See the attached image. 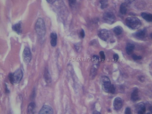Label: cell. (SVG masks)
I'll use <instances>...</instances> for the list:
<instances>
[{
  "mask_svg": "<svg viewBox=\"0 0 152 114\" xmlns=\"http://www.w3.org/2000/svg\"><path fill=\"white\" fill-rule=\"evenodd\" d=\"M35 29L38 35L40 37H43L46 32V28L43 20L41 18H39L36 22Z\"/></svg>",
  "mask_w": 152,
  "mask_h": 114,
  "instance_id": "obj_1",
  "label": "cell"
},
{
  "mask_svg": "<svg viewBox=\"0 0 152 114\" xmlns=\"http://www.w3.org/2000/svg\"><path fill=\"white\" fill-rule=\"evenodd\" d=\"M126 25L130 28L136 29L141 26V23L138 18L136 17H129L127 18L125 20Z\"/></svg>",
  "mask_w": 152,
  "mask_h": 114,
  "instance_id": "obj_2",
  "label": "cell"
},
{
  "mask_svg": "<svg viewBox=\"0 0 152 114\" xmlns=\"http://www.w3.org/2000/svg\"><path fill=\"white\" fill-rule=\"evenodd\" d=\"M101 81L103 90L106 92H109L111 85L109 79L106 76H104L101 77Z\"/></svg>",
  "mask_w": 152,
  "mask_h": 114,
  "instance_id": "obj_3",
  "label": "cell"
},
{
  "mask_svg": "<svg viewBox=\"0 0 152 114\" xmlns=\"http://www.w3.org/2000/svg\"><path fill=\"white\" fill-rule=\"evenodd\" d=\"M23 73L22 70L20 69L17 70L13 74L12 78L13 83H19L22 78Z\"/></svg>",
  "mask_w": 152,
  "mask_h": 114,
  "instance_id": "obj_4",
  "label": "cell"
},
{
  "mask_svg": "<svg viewBox=\"0 0 152 114\" xmlns=\"http://www.w3.org/2000/svg\"><path fill=\"white\" fill-rule=\"evenodd\" d=\"M23 57L24 62L26 64L29 63L31 61L32 54L30 48L26 47L24 49L23 53Z\"/></svg>",
  "mask_w": 152,
  "mask_h": 114,
  "instance_id": "obj_5",
  "label": "cell"
},
{
  "mask_svg": "<svg viewBox=\"0 0 152 114\" xmlns=\"http://www.w3.org/2000/svg\"><path fill=\"white\" fill-rule=\"evenodd\" d=\"M103 19L106 23L109 24H111L114 22L115 18L114 15L113 13L110 12H107L104 14Z\"/></svg>",
  "mask_w": 152,
  "mask_h": 114,
  "instance_id": "obj_6",
  "label": "cell"
},
{
  "mask_svg": "<svg viewBox=\"0 0 152 114\" xmlns=\"http://www.w3.org/2000/svg\"><path fill=\"white\" fill-rule=\"evenodd\" d=\"M53 110L50 106L44 105H43L39 112V114H52L53 113Z\"/></svg>",
  "mask_w": 152,
  "mask_h": 114,
  "instance_id": "obj_7",
  "label": "cell"
},
{
  "mask_svg": "<svg viewBox=\"0 0 152 114\" xmlns=\"http://www.w3.org/2000/svg\"><path fill=\"white\" fill-rule=\"evenodd\" d=\"M123 105L122 99L119 97H116L114 99L113 102V106L115 109L118 110L120 109Z\"/></svg>",
  "mask_w": 152,
  "mask_h": 114,
  "instance_id": "obj_8",
  "label": "cell"
},
{
  "mask_svg": "<svg viewBox=\"0 0 152 114\" xmlns=\"http://www.w3.org/2000/svg\"><path fill=\"white\" fill-rule=\"evenodd\" d=\"M109 32L105 29L101 30L98 34V36L100 38L105 41H106L109 37Z\"/></svg>",
  "mask_w": 152,
  "mask_h": 114,
  "instance_id": "obj_9",
  "label": "cell"
},
{
  "mask_svg": "<svg viewBox=\"0 0 152 114\" xmlns=\"http://www.w3.org/2000/svg\"><path fill=\"white\" fill-rule=\"evenodd\" d=\"M146 33V28H144L137 32L135 33L134 35L137 38L142 39L145 37Z\"/></svg>",
  "mask_w": 152,
  "mask_h": 114,
  "instance_id": "obj_10",
  "label": "cell"
},
{
  "mask_svg": "<svg viewBox=\"0 0 152 114\" xmlns=\"http://www.w3.org/2000/svg\"><path fill=\"white\" fill-rule=\"evenodd\" d=\"M131 100L133 102L138 100L139 99L138 90L137 88H135L133 90L131 95Z\"/></svg>",
  "mask_w": 152,
  "mask_h": 114,
  "instance_id": "obj_11",
  "label": "cell"
},
{
  "mask_svg": "<svg viewBox=\"0 0 152 114\" xmlns=\"http://www.w3.org/2000/svg\"><path fill=\"white\" fill-rule=\"evenodd\" d=\"M50 37L51 38V45L52 46L54 47L57 44V35L56 33H52L50 34Z\"/></svg>",
  "mask_w": 152,
  "mask_h": 114,
  "instance_id": "obj_12",
  "label": "cell"
},
{
  "mask_svg": "<svg viewBox=\"0 0 152 114\" xmlns=\"http://www.w3.org/2000/svg\"><path fill=\"white\" fill-rule=\"evenodd\" d=\"M12 28L18 34L20 33L22 31L21 23L19 22L14 25L12 27Z\"/></svg>",
  "mask_w": 152,
  "mask_h": 114,
  "instance_id": "obj_13",
  "label": "cell"
},
{
  "mask_svg": "<svg viewBox=\"0 0 152 114\" xmlns=\"http://www.w3.org/2000/svg\"><path fill=\"white\" fill-rule=\"evenodd\" d=\"M134 45L133 43H128L126 48L127 53L128 55L132 54L134 50Z\"/></svg>",
  "mask_w": 152,
  "mask_h": 114,
  "instance_id": "obj_14",
  "label": "cell"
},
{
  "mask_svg": "<svg viewBox=\"0 0 152 114\" xmlns=\"http://www.w3.org/2000/svg\"><path fill=\"white\" fill-rule=\"evenodd\" d=\"M36 108V104L33 102H31L28 105L27 108V112L28 114H33L34 113Z\"/></svg>",
  "mask_w": 152,
  "mask_h": 114,
  "instance_id": "obj_15",
  "label": "cell"
},
{
  "mask_svg": "<svg viewBox=\"0 0 152 114\" xmlns=\"http://www.w3.org/2000/svg\"><path fill=\"white\" fill-rule=\"evenodd\" d=\"M136 109L138 114H143L145 113L146 111V107L145 105L142 103L138 105Z\"/></svg>",
  "mask_w": 152,
  "mask_h": 114,
  "instance_id": "obj_16",
  "label": "cell"
},
{
  "mask_svg": "<svg viewBox=\"0 0 152 114\" xmlns=\"http://www.w3.org/2000/svg\"><path fill=\"white\" fill-rule=\"evenodd\" d=\"M44 77L45 81L48 83L52 81L48 69L45 68L44 71Z\"/></svg>",
  "mask_w": 152,
  "mask_h": 114,
  "instance_id": "obj_17",
  "label": "cell"
},
{
  "mask_svg": "<svg viewBox=\"0 0 152 114\" xmlns=\"http://www.w3.org/2000/svg\"><path fill=\"white\" fill-rule=\"evenodd\" d=\"M142 17L147 21L150 22L152 20V15L145 12L142 13L141 14Z\"/></svg>",
  "mask_w": 152,
  "mask_h": 114,
  "instance_id": "obj_18",
  "label": "cell"
},
{
  "mask_svg": "<svg viewBox=\"0 0 152 114\" xmlns=\"http://www.w3.org/2000/svg\"><path fill=\"white\" fill-rule=\"evenodd\" d=\"M126 4L123 3L121 4L120 8V11L121 13L123 14H126L127 12Z\"/></svg>",
  "mask_w": 152,
  "mask_h": 114,
  "instance_id": "obj_19",
  "label": "cell"
},
{
  "mask_svg": "<svg viewBox=\"0 0 152 114\" xmlns=\"http://www.w3.org/2000/svg\"><path fill=\"white\" fill-rule=\"evenodd\" d=\"M113 31L115 34L117 35H119L122 33L123 29L121 26H117L114 28Z\"/></svg>",
  "mask_w": 152,
  "mask_h": 114,
  "instance_id": "obj_20",
  "label": "cell"
},
{
  "mask_svg": "<svg viewBox=\"0 0 152 114\" xmlns=\"http://www.w3.org/2000/svg\"><path fill=\"white\" fill-rule=\"evenodd\" d=\"M100 2L101 4L100 7L104 9L107 7L108 5V1L106 0H100Z\"/></svg>",
  "mask_w": 152,
  "mask_h": 114,
  "instance_id": "obj_21",
  "label": "cell"
},
{
  "mask_svg": "<svg viewBox=\"0 0 152 114\" xmlns=\"http://www.w3.org/2000/svg\"><path fill=\"white\" fill-rule=\"evenodd\" d=\"M115 89L114 86L113 84L111 85L109 90V92L113 94L115 93Z\"/></svg>",
  "mask_w": 152,
  "mask_h": 114,
  "instance_id": "obj_22",
  "label": "cell"
},
{
  "mask_svg": "<svg viewBox=\"0 0 152 114\" xmlns=\"http://www.w3.org/2000/svg\"><path fill=\"white\" fill-rule=\"evenodd\" d=\"M133 59L135 60H140L142 58V57L140 56H138L135 54H133L132 56Z\"/></svg>",
  "mask_w": 152,
  "mask_h": 114,
  "instance_id": "obj_23",
  "label": "cell"
},
{
  "mask_svg": "<svg viewBox=\"0 0 152 114\" xmlns=\"http://www.w3.org/2000/svg\"><path fill=\"white\" fill-rule=\"evenodd\" d=\"M76 1L74 0H69V5L72 7L74 6L75 4Z\"/></svg>",
  "mask_w": 152,
  "mask_h": 114,
  "instance_id": "obj_24",
  "label": "cell"
},
{
  "mask_svg": "<svg viewBox=\"0 0 152 114\" xmlns=\"http://www.w3.org/2000/svg\"><path fill=\"white\" fill-rule=\"evenodd\" d=\"M75 47L77 52H79L81 50V47L79 43H77L75 45Z\"/></svg>",
  "mask_w": 152,
  "mask_h": 114,
  "instance_id": "obj_25",
  "label": "cell"
},
{
  "mask_svg": "<svg viewBox=\"0 0 152 114\" xmlns=\"http://www.w3.org/2000/svg\"><path fill=\"white\" fill-rule=\"evenodd\" d=\"M99 54L101 59L103 60H104L105 58V56L104 52L103 51H101L100 52Z\"/></svg>",
  "mask_w": 152,
  "mask_h": 114,
  "instance_id": "obj_26",
  "label": "cell"
},
{
  "mask_svg": "<svg viewBox=\"0 0 152 114\" xmlns=\"http://www.w3.org/2000/svg\"><path fill=\"white\" fill-rule=\"evenodd\" d=\"M125 113L126 114H130L131 113V109L130 108L127 107L126 108Z\"/></svg>",
  "mask_w": 152,
  "mask_h": 114,
  "instance_id": "obj_27",
  "label": "cell"
},
{
  "mask_svg": "<svg viewBox=\"0 0 152 114\" xmlns=\"http://www.w3.org/2000/svg\"><path fill=\"white\" fill-rule=\"evenodd\" d=\"M80 34L81 37L82 38H83L84 37L85 34L84 31L83 29H82L81 30L80 32Z\"/></svg>",
  "mask_w": 152,
  "mask_h": 114,
  "instance_id": "obj_28",
  "label": "cell"
},
{
  "mask_svg": "<svg viewBox=\"0 0 152 114\" xmlns=\"http://www.w3.org/2000/svg\"><path fill=\"white\" fill-rule=\"evenodd\" d=\"M113 58L115 61H117L119 59V56L116 53L114 54L113 56Z\"/></svg>",
  "mask_w": 152,
  "mask_h": 114,
  "instance_id": "obj_29",
  "label": "cell"
},
{
  "mask_svg": "<svg viewBox=\"0 0 152 114\" xmlns=\"http://www.w3.org/2000/svg\"><path fill=\"white\" fill-rule=\"evenodd\" d=\"M138 79L140 81L143 82L144 80V77L143 76H139Z\"/></svg>",
  "mask_w": 152,
  "mask_h": 114,
  "instance_id": "obj_30",
  "label": "cell"
},
{
  "mask_svg": "<svg viewBox=\"0 0 152 114\" xmlns=\"http://www.w3.org/2000/svg\"><path fill=\"white\" fill-rule=\"evenodd\" d=\"M93 57L96 59L99 60V57L96 55H94L93 56Z\"/></svg>",
  "mask_w": 152,
  "mask_h": 114,
  "instance_id": "obj_31",
  "label": "cell"
},
{
  "mask_svg": "<svg viewBox=\"0 0 152 114\" xmlns=\"http://www.w3.org/2000/svg\"><path fill=\"white\" fill-rule=\"evenodd\" d=\"M47 1L48 3H52L54 2L56 0H47Z\"/></svg>",
  "mask_w": 152,
  "mask_h": 114,
  "instance_id": "obj_32",
  "label": "cell"
},
{
  "mask_svg": "<svg viewBox=\"0 0 152 114\" xmlns=\"http://www.w3.org/2000/svg\"><path fill=\"white\" fill-rule=\"evenodd\" d=\"M93 114H100L99 112L97 111H95L93 112Z\"/></svg>",
  "mask_w": 152,
  "mask_h": 114,
  "instance_id": "obj_33",
  "label": "cell"
},
{
  "mask_svg": "<svg viewBox=\"0 0 152 114\" xmlns=\"http://www.w3.org/2000/svg\"><path fill=\"white\" fill-rule=\"evenodd\" d=\"M149 110L151 111H152V107L151 106L149 108Z\"/></svg>",
  "mask_w": 152,
  "mask_h": 114,
  "instance_id": "obj_34",
  "label": "cell"
}]
</instances>
